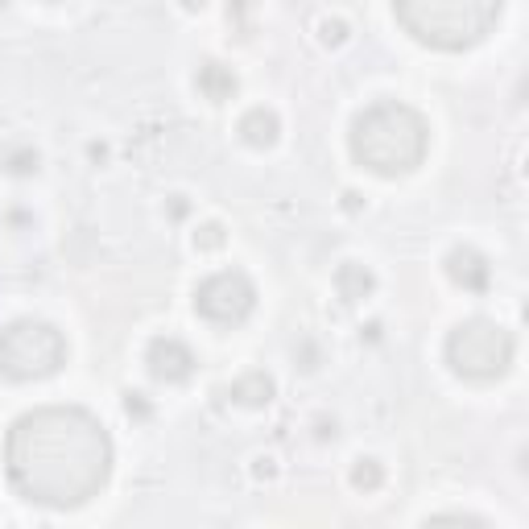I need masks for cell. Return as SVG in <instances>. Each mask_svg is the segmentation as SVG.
Instances as JSON below:
<instances>
[{
  "label": "cell",
  "instance_id": "cell-13",
  "mask_svg": "<svg viewBox=\"0 0 529 529\" xmlns=\"http://www.w3.org/2000/svg\"><path fill=\"white\" fill-rule=\"evenodd\" d=\"M348 480H352L356 492H377L385 484V468H381L377 459H356L352 472H348Z\"/></svg>",
  "mask_w": 529,
  "mask_h": 529
},
{
  "label": "cell",
  "instance_id": "cell-10",
  "mask_svg": "<svg viewBox=\"0 0 529 529\" xmlns=\"http://www.w3.org/2000/svg\"><path fill=\"white\" fill-rule=\"evenodd\" d=\"M195 87L203 91L211 104H224V100L236 96V71L224 67V62H203L199 75H195Z\"/></svg>",
  "mask_w": 529,
  "mask_h": 529
},
{
  "label": "cell",
  "instance_id": "cell-3",
  "mask_svg": "<svg viewBox=\"0 0 529 529\" xmlns=\"http://www.w3.org/2000/svg\"><path fill=\"white\" fill-rule=\"evenodd\" d=\"M505 0H393V13L410 38L434 50H468L501 21Z\"/></svg>",
  "mask_w": 529,
  "mask_h": 529
},
{
  "label": "cell",
  "instance_id": "cell-12",
  "mask_svg": "<svg viewBox=\"0 0 529 529\" xmlns=\"http://www.w3.org/2000/svg\"><path fill=\"white\" fill-rule=\"evenodd\" d=\"M273 377H269V372H261V368H253V372H244V377H236L232 381V397L240 401V406H269V401H273Z\"/></svg>",
  "mask_w": 529,
  "mask_h": 529
},
{
  "label": "cell",
  "instance_id": "cell-15",
  "mask_svg": "<svg viewBox=\"0 0 529 529\" xmlns=\"http://www.w3.org/2000/svg\"><path fill=\"white\" fill-rule=\"evenodd\" d=\"M348 34H352V29H348V21H339V17H327V21H319V42L323 46H344L348 42Z\"/></svg>",
  "mask_w": 529,
  "mask_h": 529
},
{
  "label": "cell",
  "instance_id": "cell-9",
  "mask_svg": "<svg viewBox=\"0 0 529 529\" xmlns=\"http://www.w3.org/2000/svg\"><path fill=\"white\" fill-rule=\"evenodd\" d=\"M277 133H282V120H277L273 108H248L240 116V137L253 149H269L277 141Z\"/></svg>",
  "mask_w": 529,
  "mask_h": 529
},
{
  "label": "cell",
  "instance_id": "cell-5",
  "mask_svg": "<svg viewBox=\"0 0 529 529\" xmlns=\"http://www.w3.org/2000/svg\"><path fill=\"white\" fill-rule=\"evenodd\" d=\"M513 335L492 319H463L447 335V364L468 381H496L513 364Z\"/></svg>",
  "mask_w": 529,
  "mask_h": 529
},
{
  "label": "cell",
  "instance_id": "cell-2",
  "mask_svg": "<svg viewBox=\"0 0 529 529\" xmlns=\"http://www.w3.org/2000/svg\"><path fill=\"white\" fill-rule=\"evenodd\" d=\"M426 149H430L426 116L410 104H401V100L372 104L352 124V158L381 178H397V174L418 170Z\"/></svg>",
  "mask_w": 529,
  "mask_h": 529
},
{
  "label": "cell",
  "instance_id": "cell-11",
  "mask_svg": "<svg viewBox=\"0 0 529 529\" xmlns=\"http://www.w3.org/2000/svg\"><path fill=\"white\" fill-rule=\"evenodd\" d=\"M335 290H339V298H344V302H360V298H368L372 290H377V277H372L368 265L348 261V265L335 269Z\"/></svg>",
  "mask_w": 529,
  "mask_h": 529
},
{
  "label": "cell",
  "instance_id": "cell-17",
  "mask_svg": "<svg viewBox=\"0 0 529 529\" xmlns=\"http://www.w3.org/2000/svg\"><path fill=\"white\" fill-rule=\"evenodd\" d=\"M273 472H277V468H273L269 455H257V459H253V476H257V480H273Z\"/></svg>",
  "mask_w": 529,
  "mask_h": 529
},
{
  "label": "cell",
  "instance_id": "cell-8",
  "mask_svg": "<svg viewBox=\"0 0 529 529\" xmlns=\"http://www.w3.org/2000/svg\"><path fill=\"white\" fill-rule=\"evenodd\" d=\"M447 277L463 290L484 294L488 282H492V265H488L484 253H476V248H455V253L447 257Z\"/></svg>",
  "mask_w": 529,
  "mask_h": 529
},
{
  "label": "cell",
  "instance_id": "cell-18",
  "mask_svg": "<svg viewBox=\"0 0 529 529\" xmlns=\"http://www.w3.org/2000/svg\"><path fill=\"white\" fill-rule=\"evenodd\" d=\"M344 207H348V211H360V195H356V191H348V195H344Z\"/></svg>",
  "mask_w": 529,
  "mask_h": 529
},
{
  "label": "cell",
  "instance_id": "cell-16",
  "mask_svg": "<svg viewBox=\"0 0 529 529\" xmlns=\"http://www.w3.org/2000/svg\"><path fill=\"white\" fill-rule=\"evenodd\" d=\"M228 236H224V224H199V232H195V248L199 253H215V248H220Z\"/></svg>",
  "mask_w": 529,
  "mask_h": 529
},
{
  "label": "cell",
  "instance_id": "cell-6",
  "mask_svg": "<svg viewBox=\"0 0 529 529\" xmlns=\"http://www.w3.org/2000/svg\"><path fill=\"white\" fill-rule=\"evenodd\" d=\"M257 306V286L248 282L240 269H224V273H211L207 282L195 290V310L203 319L220 323V327H236L253 315Z\"/></svg>",
  "mask_w": 529,
  "mask_h": 529
},
{
  "label": "cell",
  "instance_id": "cell-4",
  "mask_svg": "<svg viewBox=\"0 0 529 529\" xmlns=\"http://www.w3.org/2000/svg\"><path fill=\"white\" fill-rule=\"evenodd\" d=\"M67 364V335L54 323L21 319L0 331V372L9 381H42Z\"/></svg>",
  "mask_w": 529,
  "mask_h": 529
},
{
  "label": "cell",
  "instance_id": "cell-7",
  "mask_svg": "<svg viewBox=\"0 0 529 529\" xmlns=\"http://www.w3.org/2000/svg\"><path fill=\"white\" fill-rule=\"evenodd\" d=\"M145 364H149V372L158 381L178 385V381H186L195 372V352L186 348L182 339H174V335H158L149 344V352H145Z\"/></svg>",
  "mask_w": 529,
  "mask_h": 529
},
{
  "label": "cell",
  "instance_id": "cell-14",
  "mask_svg": "<svg viewBox=\"0 0 529 529\" xmlns=\"http://www.w3.org/2000/svg\"><path fill=\"white\" fill-rule=\"evenodd\" d=\"M38 149L34 145H25V149H9L5 153V166H9V174H34L38 170Z\"/></svg>",
  "mask_w": 529,
  "mask_h": 529
},
{
  "label": "cell",
  "instance_id": "cell-1",
  "mask_svg": "<svg viewBox=\"0 0 529 529\" xmlns=\"http://www.w3.org/2000/svg\"><path fill=\"white\" fill-rule=\"evenodd\" d=\"M9 480L34 505L75 509L112 476V439L83 406H42L9 430Z\"/></svg>",
  "mask_w": 529,
  "mask_h": 529
},
{
  "label": "cell",
  "instance_id": "cell-19",
  "mask_svg": "<svg viewBox=\"0 0 529 529\" xmlns=\"http://www.w3.org/2000/svg\"><path fill=\"white\" fill-rule=\"evenodd\" d=\"M203 5H207V0H182V9H191V13H195V9H203Z\"/></svg>",
  "mask_w": 529,
  "mask_h": 529
}]
</instances>
